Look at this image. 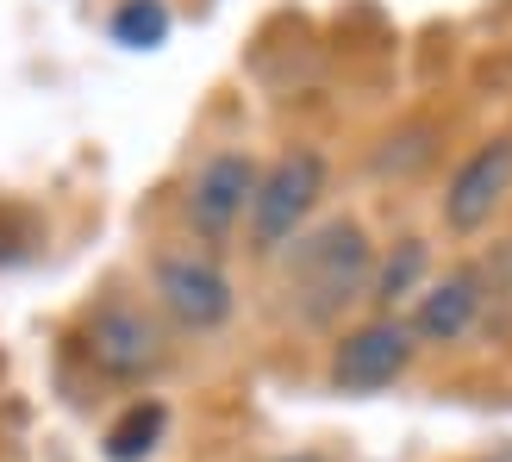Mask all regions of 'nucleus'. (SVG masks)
I'll use <instances>...</instances> for the list:
<instances>
[{
  "label": "nucleus",
  "instance_id": "nucleus-1",
  "mask_svg": "<svg viewBox=\"0 0 512 462\" xmlns=\"http://www.w3.org/2000/svg\"><path fill=\"white\" fill-rule=\"evenodd\" d=\"M369 231L356 219H331L319 231L294 238V256H288V288H294V306L313 325H331L350 300H363L369 288Z\"/></svg>",
  "mask_w": 512,
  "mask_h": 462
},
{
  "label": "nucleus",
  "instance_id": "nucleus-2",
  "mask_svg": "<svg viewBox=\"0 0 512 462\" xmlns=\"http://www.w3.org/2000/svg\"><path fill=\"white\" fill-rule=\"evenodd\" d=\"M325 194V163L313 150H288L281 163L263 169V182H256V200H250V238L256 250H281L300 238V225L313 219Z\"/></svg>",
  "mask_w": 512,
  "mask_h": 462
},
{
  "label": "nucleus",
  "instance_id": "nucleus-3",
  "mask_svg": "<svg viewBox=\"0 0 512 462\" xmlns=\"http://www.w3.org/2000/svg\"><path fill=\"white\" fill-rule=\"evenodd\" d=\"M406 363H413V325L369 319V325H356L338 344V356H331V381H338L344 394H375V388H388L394 375H406Z\"/></svg>",
  "mask_w": 512,
  "mask_h": 462
},
{
  "label": "nucleus",
  "instance_id": "nucleus-4",
  "mask_svg": "<svg viewBox=\"0 0 512 462\" xmlns=\"http://www.w3.org/2000/svg\"><path fill=\"white\" fill-rule=\"evenodd\" d=\"M88 356H94L100 375L138 381L150 369H163V331L138 306H100L94 325H88Z\"/></svg>",
  "mask_w": 512,
  "mask_h": 462
},
{
  "label": "nucleus",
  "instance_id": "nucleus-5",
  "mask_svg": "<svg viewBox=\"0 0 512 462\" xmlns=\"http://www.w3.org/2000/svg\"><path fill=\"white\" fill-rule=\"evenodd\" d=\"M157 300L169 306L175 325L213 331L232 319V281H225L207 256H163L157 263Z\"/></svg>",
  "mask_w": 512,
  "mask_h": 462
},
{
  "label": "nucleus",
  "instance_id": "nucleus-6",
  "mask_svg": "<svg viewBox=\"0 0 512 462\" xmlns=\"http://www.w3.org/2000/svg\"><path fill=\"white\" fill-rule=\"evenodd\" d=\"M506 194H512V138H494V144H481L475 157L450 175V188H444L450 231H481L500 213Z\"/></svg>",
  "mask_w": 512,
  "mask_h": 462
},
{
  "label": "nucleus",
  "instance_id": "nucleus-7",
  "mask_svg": "<svg viewBox=\"0 0 512 462\" xmlns=\"http://www.w3.org/2000/svg\"><path fill=\"white\" fill-rule=\"evenodd\" d=\"M256 182H263V169H256L250 157H238V150H225V157H213L207 169H200V182L188 194V213L194 225L207 231V238H219V231H232L244 219V207L256 200Z\"/></svg>",
  "mask_w": 512,
  "mask_h": 462
},
{
  "label": "nucleus",
  "instance_id": "nucleus-8",
  "mask_svg": "<svg viewBox=\"0 0 512 462\" xmlns=\"http://www.w3.org/2000/svg\"><path fill=\"white\" fill-rule=\"evenodd\" d=\"M475 313H481V281L469 269H456V275L438 281V288H425L419 313H413V331L431 338V344H450V338H463L475 325Z\"/></svg>",
  "mask_w": 512,
  "mask_h": 462
},
{
  "label": "nucleus",
  "instance_id": "nucleus-9",
  "mask_svg": "<svg viewBox=\"0 0 512 462\" xmlns=\"http://www.w3.org/2000/svg\"><path fill=\"white\" fill-rule=\"evenodd\" d=\"M163 425H169L163 400H132V406H125V413L107 425V462H144L150 450L163 444Z\"/></svg>",
  "mask_w": 512,
  "mask_h": 462
},
{
  "label": "nucleus",
  "instance_id": "nucleus-10",
  "mask_svg": "<svg viewBox=\"0 0 512 462\" xmlns=\"http://www.w3.org/2000/svg\"><path fill=\"white\" fill-rule=\"evenodd\" d=\"M113 38L132 44V50H157L169 38V7L163 0H125V7L113 13Z\"/></svg>",
  "mask_w": 512,
  "mask_h": 462
},
{
  "label": "nucleus",
  "instance_id": "nucleus-11",
  "mask_svg": "<svg viewBox=\"0 0 512 462\" xmlns=\"http://www.w3.org/2000/svg\"><path fill=\"white\" fill-rule=\"evenodd\" d=\"M419 269H425V244H413V238H406V244H400V256H394V263L381 269V281H375V288H381V300L406 294V288H413V275H419Z\"/></svg>",
  "mask_w": 512,
  "mask_h": 462
},
{
  "label": "nucleus",
  "instance_id": "nucleus-12",
  "mask_svg": "<svg viewBox=\"0 0 512 462\" xmlns=\"http://www.w3.org/2000/svg\"><path fill=\"white\" fill-rule=\"evenodd\" d=\"M281 462H325V456H281Z\"/></svg>",
  "mask_w": 512,
  "mask_h": 462
}]
</instances>
